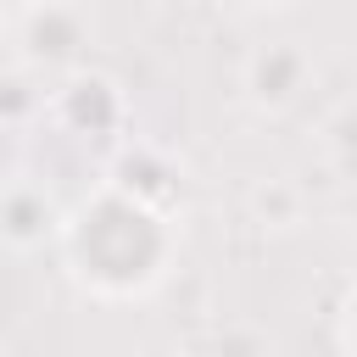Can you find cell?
Wrapping results in <instances>:
<instances>
[{
	"label": "cell",
	"instance_id": "1",
	"mask_svg": "<svg viewBox=\"0 0 357 357\" xmlns=\"http://www.w3.org/2000/svg\"><path fill=\"white\" fill-rule=\"evenodd\" d=\"M67 279L95 301H145L178 257V218L123 184H95L56 223Z\"/></svg>",
	"mask_w": 357,
	"mask_h": 357
},
{
	"label": "cell",
	"instance_id": "2",
	"mask_svg": "<svg viewBox=\"0 0 357 357\" xmlns=\"http://www.w3.org/2000/svg\"><path fill=\"white\" fill-rule=\"evenodd\" d=\"M45 106L78 139H117L128 128V95H123V84L106 78V73H89V67L61 73V84L50 89Z\"/></svg>",
	"mask_w": 357,
	"mask_h": 357
},
{
	"label": "cell",
	"instance_id": "3",
	"mask_svg": "<svg viewBox=\"0 0 357 357\" xmlns=\"http://www.w3.org/2000/svg\"><path fill=\"white\" fill-rule=\"evenodd\" d=\"M17 45L28 73H73L89 45V22L73 0H28L17 17Z\"/></svg>",
	"mask_w": 357,
	"mask_h": 357
},
{
	"label": "cell",
	"instance_id": "4",
	"mask_svg": "<svg viewBox=\"0 0 357 357\" xmlns=\"http://www.w3.org/2000/svg\"><path fill=\"white\" fill-rule=\"evenodd\" d=\"M307 78H312V61H307V50L290 45V39L257 45V50L245 56V100H251L257 112H290V106L301 100Z\"/></svg>",
	"mask_w": 357,
	"mask_h": 357
},
{
	"label": "cell",
	"instance_id": "5",
	"mask_svg": "<svg viewBox=\"0 0 357 357\" xmlns=\"http://www.w3.org/2000/svg\"><path fill=\"white\" fill-rule=\"evenodd\" d=\"M56 223H61V212H56L45 184H28V178L0 184V240L6 245L33 251V245L56 240Z\"/></svg>",
	"mask_w": 357,
	"mask_h": 357
},
{
	"label": "cell",
	"instance_id": "6",
	"mask_svg": "<svg viewBox=\"0 0 357 357\" xmlns=\"http://www.w3.org/2000/svg\"><path fill=\"white\" fill-rule=\"evenodd\" d=\"M178 173L167 167V156H156V151H145V145H123V156H117V167H112V184H123V190H134V195H145V201H156V206H173V184Z\"/></svg>",
	"mask_w": 357,
	"mask_h": 357
},
{
	"label": "cell",
	"instance_id": "7",
	"mask_svg": "<svg viewBox=\"0 0 357 357\" xmlns=\"http://www.w3.org/2000/svg\"><path fill=\"white\" fill-rule=\"evenodd\" d=\"M45 112V89L33 73H0V134L22 128L28 117Z\"/></svg>",
	"mask_w": 357,
	"mask_h": 357
},
{
	"label": "cell",
	"instance_id": "8",
	"mask_svg": "<svg viewBox=\"0 0 357 357\" xmlns=\"http://www.w3.org/2000/svg\"><path fill=\"white\" fill-rule=\"evenodd\" d=\"M240 6H251V11H268V6H279V0H240Z\"/></svg>",
	"mask_w": 357,
	"mask_h": 357
},
{
	"label": "cell",
	"instance_id": "9",
	"mask_svg": "<svg viewBox=\"0 0 357 357\" xmlns=\"http://www.w3.org/2000/svg\"><path fill=\"white\" fill-rule=\"evenodd\" d=\"M6 6H17V11H22V6H28V0H6Z\"/></svg>",
	"mask_w": 357,
	"mask_h": 357
}]
</instances>
